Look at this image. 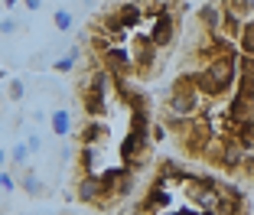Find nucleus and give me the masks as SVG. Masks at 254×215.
<instances>
[{"label":"nucleus","mask_w":254,"mask_h":215,"mask_svg":"<svg viewBox=\"0 0 254 215\" xmlns=\"http://www.w3.org/2000/svg\"><path fill=\"white\" fill-rule=\"evenodd\" d=\"M205 78L212 85V98H222L225 91L238 82V52H228V56H215L202 66Z\"/></svg>","instance_id":"f257e3e1"},{"label":"nucleus","mask_w":254,"mask_h":215,"mask_svg":"<svg viewBox=\"0 0 254 215\" xmlns=\"http://www.w3.org/2000/svg\"><path fill=\"white\" fill-rule=\"evenodd\" d=\"M199 104H202V95L195 91V85H192V78H189V72L180 75V78L173 82V88H170V98H166V111L176 114V118H192V114L199 111Z\"/></svg>","instance_id":"f03ea898"},{"label":"nucleus","mask_w":254,"mask_h":215,"mask_svg":"<svg viewBox=\"0 0 254 215\" xmlns=\"http://www.w3.org/2000/svg\"><path fill=\"white\" fill-rule=\"evenodd\" d=\"M147 39L153 43V49H166V46H173V39H176V13H173L166 3L160 7V13L153 16Z\"/></svg>","instance_id":"7ed1b4c3"},{"label":"nucleus","mask_w":254,"mask_h":215,"mask_svg":"<svg viewBox=\"0 0 254 215\" xmlns=\"http://www.w3.org/2000/svg\"><path fill=\"white\" fill-rule=\"evenodd\" d=\"M98 59H101V66H105L114 78H127V75H134V56H130L127 46H108Z\"/></svg>","instance_id":"20e7f679"},{"label":"nucleus","mask_w":254,"mask_h":215,"mask_svg":"<svg viewBox=\"0 0 254 215\" xmlns=\"http://www.w3.org/2000/svg\"><path fill=\"white\" fill-rule=\"evenodd\" d=\"M114 88H118V78H114V75L108 72L105 66H98V69H91V72H88V78L82 82V88H78V91H82V95L105 98V101H108Z\"/></svg>","instance_id":"39448f33"},{"label":"nucleus","mask_w":254,"mask_h":215,"mask_svg":"<svg viewBox=\"0 0 254 215\" xmlns=\"http://www.w3.org/2000/svg\"><path fill=\"white\" fill-rule=\"evenodd\" d=\"M170 206H173V196H170V189H166V179H160V176H157V183L150 186L147 196L140 199V212L157 215V212H166Z\"/></svg>","instance_id":"423d86ee"},{"label":"nucleus","mask_w":254,"mask_h":215,"mask_svg":"<svg viewBox=\"0 0 254 215\" xmlns=\"http://www.w3.org/2000/svg\"><path fill=\"white\" fill-rule=\"evenodd\" d=\"M108 137H111V131H108L105 121L88 118V121L82 124V131H78V147H101Z\"/></svg>","instance_id":"0eeeda50"},{"label":"nucleus","mask_w":254,"mask_h":215,"mask_svg":"<svg viewBox=\"0 0 254 215\" xmlns=\"http://www.w3.org/2000/svg\"><path fill=\"white\" fill-rule=\"evenodd\" d=\"M75 199L85 202V206H98V202H101V179H98V173L78 176V183H75Z\"/></svg>","instance_id":"6e6552de"},{"label":"nucleus","mask_w":254,"mask_h":215,"mask_svg":"<svg viewBox=\"0 0 254 215\" xmlns=\"http://www.w3.org/2000/svg\"><path fill=\"white\" fill-rule=\"evenodd\" d=\"M130 56H134V72H137V75L153 72V59H157V49H153V43H150L147 36H137V49H130Z\"/></svg>","instance_id":"1a4fd4ad"},{"label":"nucleus","mask_w":254,"mask_h":215,"mask_svg":"<svg viewBox=\"0 0 254 215\" xmlns=\"http://www.w3.org/2000/svg\"><path fill=\"white\" fill-rule=\"evenodd\" d=\"M195 20H199V26L205 30V36H212V33L222 30V7L212 3V0H205V3L195 10Z\"/></svg>","instance_id":"9d476101"},{"label":"nucleus","mask_w":254,"mask_h":215,"mask_svg":"<svg viewBox=\"0 0 254 215\" xmlns=\"http://www.w3.org/2000/svg\"><path fill=\"white\" fill-rule=\"evenodd\" d=\"M111 16L121 23V26H124L127 33H130V30H137V26L143 23V10H140V3H137V0H127V3H121V7L114 10Z\"/></svg>","instance_id":"9b49d317"},{"label":"nucleus","mask_w":254,"mask_h":215,"mask_svg":"<svg viewBox=\"0 0 254 215\" xmlns=\"http://www.w3.org/2000/svg\"><path fill=\"white\" fill-rule=\"evenodd\" d=\"M49 127H53L56 137H72V131H75L72 111H68V108H56V111L49 114Z\"/></svg>","instance_id":"f8f14e48"},{"label":"nucleus","mask_w":254,"mask_h":215,"mask_svg":"<svg viewBox=\"0 0 254 215\" xmlns=\"http://www.w3.org/2000/svg\"><path fill=\"white\" fill-rule=\"evenodd\" d=\"M16 186H20L26 196H43V193H46V183L39 179L36 170H30V166H26V170H20V179H16Z\"/></svg>","instance_id":"ddd939ff"},{"label":"nucleus","mask_w":254,"mask_h":215,"mask_svg":"<svg viewBox=\"0 0 254 215\" xmlns=\"http://www.w3.org/2000/svg\"><path fill=\"white\" fill-rule=\"evenodd\" d=\"M98 163H101V147H78V170H82V176L98 173Z\"/></svg>","instance_id":"4468645a"},{"label":"nucleus","mask_w":254,"mask_h":215,"mask_svg":"<svg viewBox=\"0 0 254 215\" xmlns=\"http://www.w3.org/2000/svg\"><path fill=\"white\" fill-rule=\"evenodd\" d=\"M238 56H251L254 59V16H248L245 20V26H241V33H238Z\"/></svg>","instance_id":"2eb2a0df"},{"label":"nucleus","mask_w":254,"mask_h":215,"mask_svg":"<svg viewBox=\"0 0 254 215\" xmlns=\"http://www.w3.org/2000/svg\"><path fill=\"white\" fill-rule=\"evenodd\" d=\"M82 108H85V114L95 118V121H101L108 114V101L105 98H95V95H82Z\"/></svg>","instance_id":"dca6fc26"},{"label":"nucleus","mask_w":254,"mask_h":215,"mask_svg":"<svg viewBox=\"0 0 254 215\" xmlns=\"http://www.w3.org/2000/svg\"><path fill=\"white\" fill-rule=\"evenodd\" d=\"M218 7H222V13H235L245 20L248 13H254V0H222Z\"/></svg>","instance_id":"f3484780"},{"label":"nucleus","mask_w":254,"mask_h":215,"mask_svg":"<svg viewBox=\"0 0 254 215\" xmlns=\"http://www.w3.org/2000/svg\"><path fill=\"white\" fill-rule=\"evenodd\" d=\"M7 160H10L13 170H26V160H30V147H26V141H16L13 150L7 153Z\"/></svg>","instance_id":"a211bd4d"},{"label":"nucleus","mask_w":254,"mask_h":215,"mask_svg":"<svg viewBox=\"0 0 254 215\" xmlns=\"http://www.w3.org/2000/svg\"><path fill=\"white\" fill-rule=\"evenodd\" d=\"M235 95L254 104V75H248V72H238V82H235Z\"/></svg>","instance_id":"6ab92c4d"},{"label":"nucleus","mask_w":254,"mask_h":215,"mask_svg":"<svg viewBox=\"0 0 254 215\" xmlns=\"http://www.w3.org/2000/svg\"><path fill=\"white\" fill-rule=\"evenodd\" d=\"M53 26L59 33H72V26H75V16H72V10H65V7H59L53 13Z\"/></svg>","instance_id":"aec40b11"},{"label":"nucleus","mask_w":254,"mask_h":215,"mask_svg":"<svg viewBox=\"0 0 254 215\" xmlns=\"http://www.w3.org/2000/svg\"><path fill=\"white\" fill-rule=\"evenodd\" d=\"M7 98L10 101H23V98H26V82H23V78H10L7 82Z\"/></svg>","instance_id":"412c9836"},{"label":"nucleus","mask_w":254,"mask_h":215,"mask_svg":"<svg viewBox=\"0 0 254 215\" xmlns=\"http://www.w3.org/2000/svg\"><path fill=\"white\" fill-rule=\"evenodd\" d=\"M16 189H20V186H16V176L10 170H0V193H16Z\"/></svg>","instance_id":"4be33fe9"},{"label":"nucleus","mask_w":254,"mask_h":215,"mask_svg":"<svg viewBox=\"0 0 254 215\" xmlns=\"http://www.w3.org/2000/svg\"><path fill=\"white\" fill-rule=\"evenodd\" d=\"M75 62H78V59H72V56L65 52L62 59H56V62H53V72H59V75H68V72H75Z\"/></svg>","instance_id":"5701e85b"},{"label":"nucleus","mask_w":254,"mask_h":215,"mask_svg":"<svg viewBox=\"0 0 254 215\" xmlns=\"http://www.w3.org/2000/svg\"><path fill=\"white\" fill-rule=\"evenodd\" d=\"M20 33V20L16 16H3L0 20V36H16Z\"/></svg>","instance_id":"b1692460"},{"label":"nucleus","mask_w":254,"mask_h":215,"mask_svg":"<svg viewBox=\"0 0 254 215\" xmlns=\"http://www.w3.org/2000/svg\"><path fill=\"white\" fill-rule=\"evenodd\" d=\"M160 141H166V124L153 118V124H150V143H160Z\"/></svg>","instance_id":"393cba45"},{"label":"nucleus","mask_w":254,"mask_h":215,"mask_svg":"<svg viewBox=\"0 0 254 215\" xmlns=\"http://www.w3.org/2000/svg\"><path fill=\"white\" fill-rule=\"evenodd\" d=\"M241 173H245L248 179H254V153H245V160H241Z\"/></svg>","instance_id":"a878e982"},{"label":"nucleus","mask_w":254,"mask_h":215,"mask_svg":"<svg viewBox=\"0 0 254 215\" xmlns=\"http://www.w3.org/2000/svg\"><path fill=\"white\" fill-rule=\"evenodd\" d=\"M26 147H30V153L43 150V141H39V134H30V137H26Z\"/></svg>","instance_id":"bb28decb"},{"label":"nucleus","mask_w":254,"mask_h":215,"mask_svg":"<svg viewBox=\"0 0 254 215\" xmlns=\"http://www.w3.org/2000/svg\"><path fill=\"white\" fill-rule=\"evenodd\" d=\"M20 3H23L26 10H30V13H36V10H43V3H46V0H20Z\"/></svg>","instance_id":"cd10ccee"},{"label":"nucleus","mask_w":254,"mask_h":215,"mask_svg":"<svg viewBox=\"0 0 254 215\" xmlns=\"http://www.w3.org/2000/svg\"><path fill=\"white\" fill-rule=\"evenodd\" d=\"M180 215H218V212H199V209H180Z\"/></svg>","instance_id":"c85d7f7f"},{"label":"nucleus","mask_w":254,"mask_h":215,"mask_svg":"<svg viewBox=\"0 0 254 215\" xmlns=\"http://www.w3.org/2000/svg\"><path fill=\"white\" fill-rule=\"evenodd\" d=\"M3 166H7V150L0 147V170H3Z\"/></svg>","instance_id":"c756f323"},{"label":"nucleus","mask_w":254,"mask_h":215,"mask_svg":"<svg viewBox=\"0 0 254 215\" xmlns=\"http://www.w3.org/2000/svg\"><path fill=\"white\" fill-rule=\"evenodd\" d=\"M16 3H20V0H3V7H7V10H13Z\"/></svg>","instance_id":"7c9ffc66"},{"label":"nucleus","mask_w":254,"mask_h":215,"mask_svg":"<svg viewBox=\"0 0 254 215\" xmlns=\"http://www.w3.org/2000/svg\"><path fill=\"white\" fill-rule=\"evenodd\" d=\"M157 215H180V209H176V212H157Z\"/></svg>","instance_id":"2f4dec72"},{"label":"nucleus","mask_w":254,"mask_h":215,"mask_svg":"<svg viewBox=\"0 0 254 215\" xmlns=\"http://www.w3.org/2000/svg\"><path fill=\"white\" fill-rule=\"evenodd\" d=\"M0 78H3V66H0Z\"/></svg>","instance_id":"473e14b6"}]
</instances>
